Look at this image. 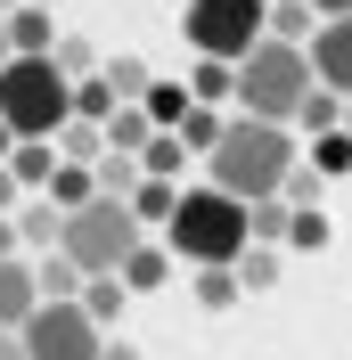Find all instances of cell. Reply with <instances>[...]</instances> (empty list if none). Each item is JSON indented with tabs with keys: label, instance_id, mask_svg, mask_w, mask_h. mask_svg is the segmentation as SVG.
<instances>
[{
	"label": "cell",
	"instance_id": "obj_1",
	"mask_svg": "<svg viewBox=\"0 0 352 360\" xmlns=\"http://www.w3.org/2000/svg\"><path fill=\"white\" fill-rule=\"evenodd\" d=\"M205 164H213L205 188H221V197H238V205H263V197L287 188V172H295L303 156H295V139H287L279 123H246V115H230Z\"/></svg>",
	"mask_w": 352,
	"mask_h": 360
},
{
	"label": "cell",
	"instance_id": "obj_2",
	"mask_svg": "<svg viewBox=\"0 0 352 360\" xmlns=\"http://www.w3.org/2000/svg\"><path fill=\"white\" fill-rule=\"evenodd\" d=\"M164 254L189 270H230L246 254V205L221 188H180L172 221H164Z\"/></svg>",
	"mask_w": 352,
	"mask_h": 360
},
{
	"label": "cell",
	"instance_id": "obj_3",
	"mask_svg": "<svg viewBox=\"0 0 352 360\" xmlns=\"http://www.w3.org/2000/svg\"><path fill=\"white\" fill-rule=\"evenodd\" d=\"M311 98V66H303V49H287V41H254L230 66V107L246 115V123H295V107Z\"/></svg>",
	"mask_w": 352,
	"mask_h": 360
},
{
	"label": "cell",
	"instance_id": "obj_4",
	"mask_svg": "<svg viewBox=\"0 0 352 360\" xmlns=\"http://www.w3.org/2000/svg\"><path fill=\"white\" fill-rule=\"evenodd\" d=\"M66 115H74V82L49 58H8L0 66V131L8 139H58Z\"/></svg>",
	"mask_w": 352,
	"mask_h": 360
},
{
	"label": "cell",
	"instance_id": "obj_5",
	"mask_svg": "<svg viewBox=\"0 0 352 360\" xmlns=\"http://www.w3.org/2000/svg\"><path fill=\"white\" fill-rule=\"evenodd\" d=\"M139 246V221H132V205H115V197H90L82 213H66V229H58V254H66L82 278H115V270L132 262Z\"/></svg>",
	"mask_w": 352,
	"mask_h": 360
},
{
	"label": "cell",
	"instance_id": "obj_6",
	"mask_svg": "<svg viewBox=\"0 0 352 360\" xmlns=\"http://www.w3.org/2000/svg\"><path fill=\"white\" fill-rule=\"evenodd\" d=\"M263 8L270 0H189L180 33H189V49H197L205 66H238L246 49L263 41Z\"/></svg>",
	"mask_w": 352,
	"mask_h": 360
},
{
	"label": "cell",
	"instance_id": "obj_7",
	"mask_svg": "<svg viewBox=\"0 0 352 360\" xmlns=\"http://www.w3.org/2000/svg\"><path fill=\"white\" fill-rule=\"evenodd\" d=\"M17 344H25V360H99V328H90V311L82 303H42V311L17 328Z\"/></svg>",
	"mask_w": 352,
	"mask_h": 360
},
{
	"label": "cell",
	"instance_id": "obj_8",
	"mask_svg": "<svg viewBox=\"0 0 352 360\" xmlns=\"http://www.w3.org/2000/svg\"><path fill=\"white\" fill-rule=\"evenodd\" d=\"M303 66L328 98H352V17H328L320 33L303 41Z\"/></svg>",
	"mask_w": 352,
	"mask_h": 360
},
{
	"label": "cell",
	"instance_id": "obj_9",
	"mask_svg": "<svg viewBox=\"0 0 352 360\" xmlns=\"http://www.w3.org/2000/svg\"><path fill=\"white\" fill-rule=\"evenodd\" d=\"M42 311V287H33V262L25 254H0V336H17L25 319Z\"/></svg>",
	"mask_w": 352,
	"mask_h": 360
},
{
	"label": "cell",
	"instance_id": "obj_10",
	"mask_svg": "<svg viewBox=\"0 0 352 360\" xmlns=\"http://www.w3.org/2000/svg\"><path fill=\"white\" fill-rule=\"evenodd\" d=\"M90 197H99V180H90V164H58V172H49V188H42V205L58 213V221H66V213H82Z\"/></svg>",
	"mask_w": 352,
	"mask_h": 360
},
{
	"label": "cell",
	"instance_id": "obj_11",
	"mask_svg": "<svg viewBox=\"0 0 352 360\" xmlns=\"http://www.w3.org/2000/svg\"><path fill=\"white\" fill-rule=\"evenodd\" d=\"M311 33H320V17H311L303 0H270V8H263V41H287V49H303Z\"/></svg>",
	"mask_w": 352,
	"mask_h": 360
},
{
	"label": "cell",
	"instance_id": "obj_12",
	"mask_svg": "<svg viewBox=\"0 0 352 360\" xmlns=\"http://www.w3.org/2000/svg\"><path fill=\"white\" fill-rule=\"evenodd\" d=\"M49 172H58V148H49V139H17V148H8V180H17V188H49Z\"/></svg>",
	"mask_w": 352,
	"mask_h": 360
},
{
	"label": "cell",
	"instance_id": "obj_13",
	"mask_svg": "<svg viewBox=\"0 0 352 360\" xmlns=\"http://www.w3.org/2000/svg\"><path fill=\"white\" fill-rule=\"evenodd\" d=\"M115 278H123V295H156L164 278H172V254L164 246H132V262L115 270Z\"/></svg>",
	"mask_w": 352,
	"mask_h": 360
},
{
	"label": "cell",
	"instance_id": "obj_14",
	"mask_svg": "<svg viewBox=\"0 0 352 360\" xmlns=\"http://www.w3.org/2000/svg\"><path fill=\"white\" fill-rule=\"evenodd\" d=\"M33 287H42V303H82V270L66 254H42L33 262Z\"/></svg>",
	"mask_w": 352,
	"mask_h": 360
},
{
	"label": "cell",
	"instance_id": "obj_15",
	"mask_svg": "<svg viewBox=\"0 0 352 360\" xmlns=\"http://www.w3.org/2000/svg\"><path fill=\"white\" fill-rule=\"evenodd\" d=\"M99 131H107V156H132V164H139V148L156 139V131H148V115H139V107H115L107 123H99Z\"/></svg>",
	"mask_w": 352,
	"mask_h": 360
},
{
	"label": "cell",
	"instance_id": "obj_16",
	"mask_svg": "<svg viewBox=\"0 0 352 360\" xmlns=\"http://www.w3.org/2000/svg\"><path fill=\"white\" fill-rule=\"evenodd\" d=\"M139 115H148V131H180V115H189V82H148Z\"/></svg>",
	"mask_w": 352,
	"mask_h": 360
},
{
	"label": "cell",
	"instance_id": "obj_17",
	"mask_svg": "<svg viewBox=\"0 0 352 360\" xmlns=\"http://www.w3.org/2000/svg\"><path fill=\"white\" fill-rule=\"evenodd\" d=\"M99 82H107L115 98H123V107H139L156 74H148V58H107V66H99Z\"/></svg>",
	"mask_w": 352,
	"mask_h": 360
},
{
	"label": "cell",
	"instance_id": "obj_18",
	"mask_svg": "<svg viewBox=\"0 0 352 360\" xmlns=\"http://www.w3.org/2000/svg\"><path fill=\"white\" fill-rule=\"evenodd\" d=\"M172 205H180V188H172V180H139V188H132V221L139 229H164V221H172Z\"/></svg>",
	"mask_w": 352,
	"mask_h": 360
},
{
	"label": "cell",
	"instance_id": "obj_19",
	"mask_svg": "<svg viewBox=\"0 0 352 360\" xmlns=\"http://www.w3.org/2000/svg\"><path fill=\"white\" fill-rule=\"evenodd\" d=\"M82 311H90V328L107 336L115 319H123V278H82Z\"/></svg>",
	"mask_w": 352,
	"mask_h": 360
},
{
	"label": "cell",
	"instance_id": "obj_20",
	"mask_svg": "<svg viewBox=\"0 0 352 360\" xmlns=\"http://www.w3.org/2000/svg\"><path fill=\"white\" fill-rule=\"evenodd\" d=\"M58 148H66L58 164H99V156H107V131H99V123H74V115H66V123H58Z\"/></svg>",
	"mask_w": 352,
	"mask_h": 360
},
{
	"label": "cell",
	"instance_id": "obj_21",
	"mask_svg": "<svg viewBox=\"0 0 352 360\" xmlns=\"http://www.w3.org/2000/svg\"><path fill=\"white\" fill-rule=\"evenodd\" d=\"M230 278H238V295H246V287H254V295L279 287V246H246L238 262H230Z\"/></svg>",
	"mask_w": 352,
	"mask_h": 360
},
{
	"label": "cell",
	"instance_id": "obj_22",
	"mask_svg": "<svg viewBox=\"0 0 352 360\" xmlns=\"http://www.w3.org/2000/svg\"><path fill=\"white\" fill-rule=\"evenodd\" d=\"M311 172H320V180H344L352 172V131H320V139H311Z\"/></svg>",
	"mask_w": 352,
	"mask_h": 360
},
{
	"label": "cell",
	"instance_id": "obj_23",
	"mask_svg": "<svg viewBox=\"0 0 352 360\" xmlns=\"http://www.w3.org/2000/svg\"><path fill=\"white\" fill-rule=\"evenodd\" d=\"M221 123H230V115H213V107H189V115H180V148H189V156H213V139H221Z\"/></svg>",
	"mask_w": 352,
	"mask_h": 360
},
{
	"label": "cell",
	"instance_id": "obj_24",
	"mask_svg": "<svg viewBox=\"0 0 352 360\" xmlns=\"http://www.w3.org/2000/svg\"><path fill=\"white\" fill-rule=\"evenodd\" d=\"M58 229H66V221H58V213H49L42 197H33V205L17 213V246H42V254H58Z\"/></svg>",
	"mask_w": 352,
	"mask_h": 360
},
{
	"label": "cell",
	"instance_id": "obj_25",
	"mask_svg": "<svg viewBox=\"0 0 352 360\" xmlns=\"http://www.w3.org/2000/svg\"><path fill=\"white\" fill-rule=\"evenodd\" d=\"M180 164H189V148H180V139H172V131H156V139H148V148H139V180H172V172H180Z\"/></svg>",
	"mask_w": 352,
	"mask_h": 360
},
{
	"label": "cell",
	"instance_id": "obj_26",
	"mask_svg": "<svg viewBox=\"0 0 352 360\" xmlns=\"http://www.w3.org/2000/svg\"><path fill=\"white\" fill-rule=\"evenodd\" d=\"M90 180H99V197L132 205V188H139V164H132V156H99V172H90Z\"/></svg>",
	"mask_w": 352,
	"mask_h": 360
},
{
	"label": "cell",
	"instance_id": "obj_27",
	"mask_svg": "<svg viewBox=\"0 0 352 360\" xmlns=\"http://www.w3.org/2000/svg\"><path fill=\"white\" fill-rule=\"evenodd\" d=\"M115 107H123V98H115V90L99 82V74H90V82H74V123H107Z\"/></svg>",
	"mask_w": 352,
	"mask_h": 360
},
{
	"label": "cell",
	"instance_id": "obj_28",
	"mask_svg": "<svg viewBox=\"0 0 352 360\" xmlns=\"http://www.w3.org/2000/svg\"><path fill=\"white\" fill-rule=\"evenodd\" d=\"M189 107H230V66H205V58H197V82H189Z\"/></svg>",
	"mask_w": 352,
	"mask_h": 360
},
{
	"label": "cell",
	"instance_id": "obj_29",
	"mask_svg": "<svg viewBox=\"0 0 352 360\" xmlns=\"http://www.w3.org/2000/svg\"><path fill=\"white\" fill-rule=\"evenodd\" d=\"M336 115H344V98H328V90L311 82V98H303V107H295V123H303V131L320 139V131H336Z\"/></svg>",
	"mask_w": 352,
	"mask_h": 360
},
{
	"label": "cell",
	"instance_id": "obj_30",
	"mask_svg": "<svg viewBox=\"0 0 352 360\" xmlns=\"http://www.w3.org/2000/svg\"><path fill=\"white\" fill-rule=\"evenodd\" d=\"M197 303L205 311H230V303H238V278H230V270H197Z\"/></svg>",
	"mask_w": 352,
	"mask_h": 360
},
{
	"label": "cell",
	"instance_id": "obj_31",
	"mask_svg": "<svg viewBox=\"0 0 352 360\" xmlns=\"http://www.w3.org/2000/svg\"><path fill=\"white\" fill-rule=\"evenodd\" d=\"M287 246L320 254V246H328V213H295V221H287Z\"/></svg>",
	"mask_w": 352,
	"mask_h": 360
},
{
	"label": "cell",
	"instance_id": "obj_32",
	"mask_svg": "<svg viewBox=\"0 0 352 360\" xmlns=\"http://www.w3.org/2000/svg\"><path fill=\"white\" fill-rule=\"evenodd\" d=\"M99 360H139V344H132V336H107V344H99Z\"/></svg>",
	"mask_w": 352,
	"mask_h": 360
},
{
	"label": "cell",
	"instance_id": "obj_33",
	"mask_svg": "<svg viewBox=\"0 0 352 360\" xmlns=\"http://www.w3.org/2000/svg\"><path fill=\"white\" fill-rule=\"evenodd\" d=\"M17 197H25V188H17V180H8V164H0V221L17 213Z\"/></svg>",
	"mask_w": 352,
	"mask_h": 360
},
{
	"label": "cell",
	"instance_id": "obj_34",
	"mask_svg": "<svg viewBox=\"0 0 352 360\" xmlns=\"http://www.w3.org/2000/svg\"><path fill=\"white\" fill-rule=\"evenodd\" d=\"M303 8H311L320 25H328V17H352V0H303Z\"/></svg>",
	"mask_w": 352,
	"mask_h": 360
},
{
	"label": "cell",
	"instance_id": "obj_35",
	"mask_svg": "<svg viewBox=\"0 0 352 360\" xmlns=\"http://www.w3.org/2000/svg\"><path fill=\"white\" fill-rule=\"evenodd\" d=\"M0 254H17V213H8V221H0Z\"/></svg>",
	"mask_w": 352,
	"mask_h": 360
},
{
	"label": "cell",
	"instance_id": "obj_36",
	"mask_svg": "<svg viewBox=\"0 0 352 360\" xmlns=\"http://www.w3.org/2000/svg\"><path fill=\"white\" fill-rule=\"evenodd\" d=\"M0 360H25V344H17V336H0Z\"/></svg>",
	"mask_w": 352,
	"mask_h": 360
},
{
	"label": "cell",
	"instance_id": "obj_37",
	"mask_svg": "<svg viewBox=\"0 0 352 360\" xmlns=\"http://www.w3.org/2000/svg\"><path fill=\"white\" fill-rule=\"evenodd\" d=\"M336 131H352V98H344V115H336Z\"/></svg>",
	"mask_w": 352,
	"mask_h": 360
},
{
	"label": "cell",
	"instance_id": "obj_38",
	"mask_svg": "<svg viewBox=\"0 0 352 360\" xmlns=\"http://www.w3.org/2000/svg\"><path fill=\"white\" fill-rule=\"evenodd\" d=\"M25 8H49V17H58V0H25Z\"/></svg>",
	"mask_w": 352,
	"mask_h": 360
},
{
	"label": "cell",
	"instance_id": "obj_39",
	"mask_svg": "<svg viewBox=\"0 0 352 360\" xmlns=\"http://www.w3.org/2000/svg\"><path fill=\"white\" fill-rule=\"evenodd\" d=\"M17 8H25V0H0V17H17Z\"/></svg>",
	"mask_w": 352,
	"mask_h": 360
},
{
	"label": "cell",
	"instance_id": "obj_40",
	"mask_svg": "<svg viewBox=\"0 0 352 360\" xmlns=\"http://www.w3.org/2000/svg\"><path fill=\"white\" fill-rule=\"evenodd\" d=\"M8 148H17V139H8V131H0V164H8Z\"/></svg>",
	"mask_w": 352,
	"mask_h": 360
},
{
	"label": "cell",
	"instance_id": "obj_41",
	"mask_svg": "<svg viewBox=\"0 0 352 360\" xmlns=\"http://www.w3.org/2000/svg\"><path fill=\"white\" fill-rule=\"evenodd\" d=\"M0 66H8V41H0Z\"/></svg>",
	"mask_w": 352,
	"mask_h": 360
}]
</instances>
